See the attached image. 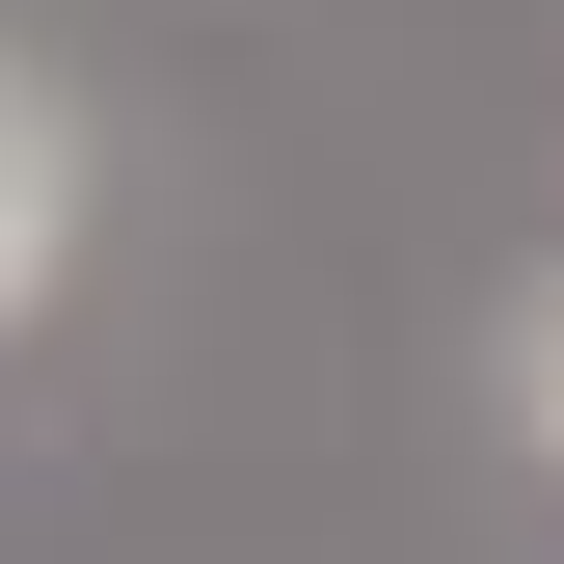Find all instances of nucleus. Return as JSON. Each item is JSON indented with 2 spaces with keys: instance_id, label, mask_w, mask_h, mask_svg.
<instances>
[{
  "instance_id": "nucleus-1",
  "label": "nucleus",
  "mask_w": 564,
  "mask_h": 564,
  "mask_svg": "<svg viewBox=\"0 0 564 564\" xmlns=\"http://www.w3.org/2000/svg\"><path fill=\"white\" fill-rule=\"evenodd\" d=\"M54 269H82V108H54L28 54H0V323H28Z\"/></svg>"
},
{
  "instance_id": "nucleus-2",
  "label": "nucleus",
  "mask_w": 564,
  "mask_h": 564,
  "mask_svg": "<svg viewBox=\"0 0 564 564\" xmlns=\"http://www.w3.org/2000/svg\"><path fill=\"white\" fill-rule=\"evenodd\" d=\"M511 431H538V484H564V269L511 296Z\"/></svg>"
}]
</instances>
